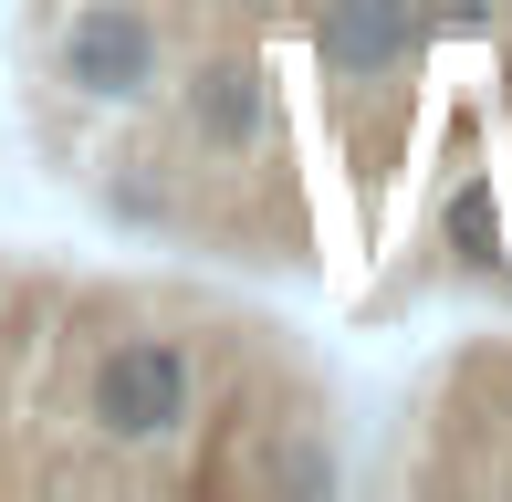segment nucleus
Masks as SVG:
<instances>
[{"label":"nucleus","mask_w":512,"mask_h":502,"mask_svg":"<svg viewBox=\"0 0 512 502\" xmlns=\"http://www.w3.org/2000/svg\"><path fill=\"white\" fill-rule=\"evenodd\" d=\"M178 126H189L199 157H251L272 136V74L251 53H199L189 84H178Z\"/></svg>","instance_id":"7ed1b4c3"},{"label":"nucleus","mask_w":512,"mask_h":502,"mask_svg":"<svg viewBox=\"0 0 512 502\" xmlns=\"http://www.w3.org/2000/svg\"><path fill=\"white\" fill-rule=\"evenodd\" d=\"M84 440H105V450H168V440H189V419H199V346L189 335H157V325H136V335H105L95 356H84Z\"/></svg>","instance_id":"f257e3e1"},{"label":"nucleus","mask_w":512,"mask_h":502,"mask_svg":"<svg viewBox=\"0 0 512 502\" xmlns=\"http://www.w3.org/2000/svg\"><path fill=\"white\" fill-rule=\"evenodd\" d=\"M418 32H429L418 0H314V63H324V84H387V74H408Z\"/></svg>","instance_id":"20e7f679"},{"label":"nucleus","mask_w":512,"mask_h":502,"mask_svg":"<svg viewBox=\"0 0 512 502\" xmlns=\"http://www.w3.org/2000/svg\"><path fill=\"white\" fill-rule=\"evenodd\" d=\"M53 84H74L84 105H147L168 84V32L147 0H74L53 32Z\"/></svg>","instance_id":"f03ea898"},{"label":"nucleus","mask_w":512,"mask_h":502,"mask_svg":"<svg viewBox=\"0 0 512 502\" xmlns=\"http://www.w3.org/2000/svg\"><path fill=\"white\" fill-rule=\"evenodd\" d=\"M230 11H251V21H272V11H293V0H230Z\"/></svg>","instance_id":"423d86ee"},{"label":"nucleus","mask_w":512,"mask_h":502,"mask_svg":"<svg viewBox=\"0 0 512 502\" xmlns=\"http://www.w3.org/2000/svg\"><path fill=\"white\" fill-rule=\"evenodd\" d=\"M450 251L471 272H502V210H492V178H481V168L450 189Z\"/></svg>","instance_id":"39448f33"}]
</instances>
